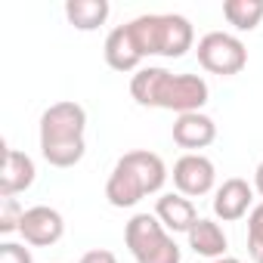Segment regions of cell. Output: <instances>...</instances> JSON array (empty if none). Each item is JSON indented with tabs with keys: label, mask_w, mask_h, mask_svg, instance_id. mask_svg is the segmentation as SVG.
Listing matches in <instances>:
<instances>
[{
	"label": "cell",
	"mask_w": 263,
	"mask_h": 263,
	"mask_svg": "<svg viewBox=\"0 0 263 263\" xmlns=\"http://www.w3.org/2000/svg\"><path fill=\"white\" fill-rule=\"evenodd\" d=\"M217 183V167L208 155L201 152H186L177 164H174V186L180 195L186 198H198L208 195Z\"/></svg>",
	"instance_id": "cell-7"
},
{
	"label": "cell",
	"mask_w": 263,
	"mask_h": 263,
	"mask_svg": "<svg viewBox=\"0 0 263 263\" xmlns=\"http://www.w3.org/2000/svg\"><path fill=\"white\" fill-rule=\"evenodd\" d=\"M84 130H87V111L74 99L53 102L41 115V155L53 167H74L84 152Z\"/></svg>",
	"instance_id": "cell-2"
},
{
	"label": "cell",
	"mask_w": 263,
	"mask_h": 263,
	"mask_svg": "<svg viewBox=\"0 0 263 263\" xmlns=\"http://www.w3.org/2000/svg\"><path fill=\"white\" fill-rule=\"evenodd\" d=\"M186 235H189V248H192L198 257H208V260H220V257H226L229 238H226V232H223V226H220L217 220L198 217V223H195Z\"/></svg>",
	"instance_id": "cell-14"
},
{
	"label": "cell",
	"mask_w": 263,
	"mask_h": 263,
	"mask_svg": "<svg viewBox=\"0 0 263 263\" xmlns=\"http://www.w3.org/2000/svg\"><path fill=\"white\" fill-rule=\"evenodd\" d=\"M0 263H34V257H31V248L19 241H4L0 245Z\"/></svg>",
	"instance_id": "cell-19"
},
{
	"label": "cell",
	"mask_w": 263,
	"mask_h": 263,
	"mask_svg": "<svg viewBox=\"0 0 263 263\" xmlns=\"http://www.w3.org/2000/svg\"><path fill=\"white\" fill-rule=\"evenodd\" d=\"M130 34H134L143 59L146 56H167L180 59L192 50L195 31L186 16L177 13H158V16H137L134 22H127Z\"/></svg>",
	"instance_id": "cell-4"
},
{
	"label": "cell",
	"mask_w": 263,
	"mask_h": 263,
	"mask_svg": "<svg viewBox=\"0 0 263 263\" xmlns=\"http://www.w3.org/2000/svg\"><path fill=\"white\" fill-rule=\"evenodd\" d=\"M102 53H105L108 68H115V71H124V74L127 71H140L143 53H140V47H137V41H134V34H130L127 25H118V28L108 31Z\"/></svg>",
	"instance_id": "cell-11"
},
{
	"label": "cell",
	"mask_w": 263,
	"mask_h": 263,
	"mask_svg": "<svg viewBox=\"0 0 263 263\" xmlns=\"http://www.w3.org/2000/svg\"><path fill=\"white\" fill-rule=\"evenodd\" d=\"M248 254L254 263H263V201L248 214Z\"/></svg>",
	"instance_id": "cell-17"
},
{
	"label": "cell",
	"mask_w": 263,
	"mask_h": 263,
	"mask_svg": "<svg viewBox=\"0 0 263 263\" xmlns=\"http://www.w3.org/2000/svg\"><path fill=\"white\" fill-rule=\"evenodd\" d=\"M37 171H34V161L19 152V149H7L4 155V174H0V198H16L19 192L31 189Z\"/></svg>",
	"instance_id": "cell-12"
},
{
	"label": "cell",
	"mask_w": 263,
	"mask_h": 263,
	"mask_svg": "<svg viewBox=\"0 0 263 263\" xmlns=\"http://www.w3.org/2000/svg\"><path fill=\"white\" fill-rule=\"evenodd\" d=\"M155 217L161 220V226L167 232H189L198 223V211H195L192 198H186L180 192H164L155 201Z\"/></svg>",
	"instance_id": "cell-13"
},
{
	"label": "cell",
	"mask_w": 263,
	"mask_h": 263,
	"mask_svg": "<svg viewBox=\"0 0 263 263\" xmlns=\"http://www.w3.org/2000/svg\"><path fill=\"white\" fill-rule=\"evenodd\" d=\"M127 251L137 263H180L183 254L155 214H134L124 226Z\"/></svg>",
	"instance_id": "cell-5"
},
{
	"label": "cell",
	"mask_w": 263,
	"mask_h": 263,
	"mask_svg": "<svg viewBox=\"0 0 263 263\" xmlns=\"http://www.w3.org/2000/svg\"><path fill=\"white\" fill-rule=\"evenodd\" d=\"M217 140V124L214 118H208L204 111H189V115H177L174 121V143L180 149H208Z\"/></svg>",
	"instance_id": "cell-10"
},
{
	"label": "cell",
	"mask_w": 263,
	"mask_h": 263,
	"mask_svg": "<svg viewBox=\"0 0 263 263\" xmlns=\"http://www.w3.org/2000/svg\"><path fill=\"white\" fill-rule=\"evenodd\" d=\"M211 263H241V260H238V257H229V254H226V257H220V260H211Z\"/></svg>",
	"instance_id": "cell-22"
},
{
	"label": "cell",
	"mask_w": 263,
	"mask_h": 263,
	"mask_svg": "<svg viewBox=\"0 0 263 263\" xmlns=\"http://www.w3.org/2000/svg\"><path fill=\"white\" fill-rule=\"evenodd\" d=\"M195 53H198V65L211 74H220V78H232L248 65L245 44L229 31H208L198 41Z\"/></svg>",
	"instance_id": "cell-6"
},
{
	"label": "cell",
	"mask_w": 263,
	"mask_h": 263,
	"mask_svg": "<svg viewBox=\"0 0 263 263\" xmlns=\"http://www.w3.org/2000/svg\"><path fill=\"white\" fill-rule=\"evenodd\" d=\"M254 192H260V198H263V161L254 171Z\"/></svg>",
	"instance_id": "cell-21"
},
{
	"label": "cell",
	"mask_w": 263,
	"mask_h": 263,
	"mask_svg": "<svg viewBox=\"0 0 263 263\" xmlns=\"http://www.w3.org/2000/svg\"><path fill=\"white\" fill-rule=\"evenodd\" d=\"M164 183H167V167L161 155L149 149H134L115 161L105 183V198L111 208H134L146 195L161 192Z\"/></svg>",
	"instance_id": "cell-3"
},
{
	"label": "cell",
	"mask_w": 263,
	"mask_h": 263,
	"mask_svg": "<svg viewBox=\"0 0 263 263\" xmlns=\"http://www.w3.org/2000/svg\"><path fill=\"white\" fill-rule=\"evenodd\" d=\"M130 96L143 108H164L177 115L201 111L211 90L198 74H174L161 65H146L130 78Z\"/></svg>",
	"instance_id": "cell-1"
},
{
	"label": "cell",
	"mask_w": 263,
	"mask_h": 263,
	"mask_svg": "<svg viewBox=\"0 0 263 263\" xmlns=\"http://www.w3.org/2000/svg\"><path fill=\"white\" fill-rule=\"evenodd\" d=\"M108 13H111L108 0H68L65 4V19L78 31H96L99 25H105Z\"/></svg>",
	"instance_id": "cell-15"
},
{
	"label": "cell",
	"mask_w": 263,
	"mask_h": 263,
	"mask_svg": "<svg viewBox=\"0 0 263 263\" xmlns=\"http://www.w3.org/2000/svg\"><path fill=\"white\" fill-rule=\"evenodd\" d=\"M19 235L25 238V245H34V248H50L56 245L62 235H65V220L56 208L50 204H34L25 211L22 217V226H19Z\"/></svg>",
	"instance_id": "cell-8"
},
{
	"label": "cell",
	"mask_w": 263,
	"mask_h": 263,
	"mask_svg": "<svg viewBox=\"0 0 263 263\" xmlns=\"http://www.w3.org/2000/svg\"><path fill=\"white\" fill-rule=\"evenodd\" d=\"M78 263H118V257L111 251H105V248H96V251H87Z\"/></svg>",
	"instance_id": "cell-20"
},
{
	"label": "cell",
	"mask_w": 263,
	"mask_h": 263,
	"mask_svg": "<svg viewBox=\"0 0 263 263\" xmlns=\"http://www.w3.org/2000/svg\"><path fill=\"white\" fill-rule=\"evenodd\" d=\"M22 217H25V211H22V204L16 198H0V235L19 232Z\"/></svg>",
	"instance_id": "cell-18"
},
{
	"label": "cell",
	"mask_w": 263,
	"mask_h": 263,
	"mask_svg": "<svg viewBox=\"0 0 263 263\" xmlns=\"http://www.w3.org/2000/svg\"><path fill=\"white\" fill-rule=\"evenodd\" d=\"M223 16L235 31H254L263 19V0H223Z\"/></svg>",
	"instance_id": "cell-16"
},
{
	"label": "cell",
	"mask_w": 263,
	"mask_h": 263,
	"mask_svg": "<svg viewBox=\"0 0 263 263\" xmlns=\"http://www.w3.org/2000/svg\"><path fill=\"white\" fill-rule=\"evenodd\" d=\"M254 211V186L241 177H229L214 192V217L223 223H235Z\"/></svg>",
	"instance_id": "cell-9"
}]
</instances>
